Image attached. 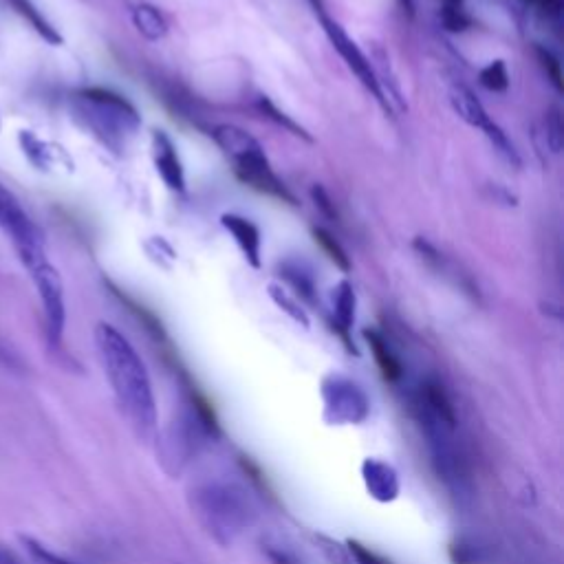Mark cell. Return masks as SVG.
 <instances>
[{
    "label": "cell",
    "instance_id": "cell-26",
    "mask_svg": "<svg viewBox=\"0 0 564 564\" xmlns=\"http://www.w3.org/2000/svg\"><path fill=\"white\" fill-rule=\"evenodd\" d=\"M441 25L446 27L450 34H463L472 27V18L463 12V7H441L439 12Z\"/></svg>",
    "mask_w": 564,
    "mask_h": 564
},
{
    "label": "cell",
    "instance_id": "cell-17",
    "mask_svg": "<svg viewBox=\"0 0 564 564\" xmlns=\"http://www.w3.org/2000/svg\"><path fill=\"white\" fill-rule=\"evenodd\" d=\"M483 135L490 139V144L492 148L496 150V155L501 157L505 164H509L512 168H520L523 166V161H520V155H518V150L516 146L509 141V137L503 133V128L498 126L496 122H490L485 128H483Z\"/></svg>",
    "mask_w": 564,
    "mask_h": 564
},
{
    "label": "cell",
    "instance_id": "cell-1",
    "mask_svg": "<svg viewBox=\"0 0 564 564\" xmlns=\"http://www.w3.org/2000/svg\"><path fill=\"white\" fill-rule=\"evenodd\" d=\"M95 346L108 384L139 439H153L157 435V399L148 368L141 362L135 346L113 324L97 322Z\"/></svg>",
    "mask_w": 564,
    "mask_h": 564
},
{
    "label": "cell",
    "instance_id": "cell-32",
    "mask_svg": "<svg viewBox=\"0 0 564 564\" xmlns=\"http://www.w3.org/2000/svg\"><path fill=\"white\" fill-rule=\"evenodd\" d=\"M311 194H313V199H316V203L320 205V210H322L324 214L331 216V219H335V216H338V214H335V208H333L331 199L327 197V192H324L322 188H318V186H316V188L311 190Z\"/></svg>",
    "mask_w": 564,
    "mask_h": 564
},
{
    "label": "cell",
    "instance_id": "cell-13",
    "mask_svg": "<svg viewBox=\"0 0 564 564\" xmlns=\"http://www.w3.org/2000/svg\"><path fill=\"white\" fill-rule=\"evenodd\" d=\"M450 104L454 108V113H457L463 122L472 128L483 130L487 124L492 122L490 115H487L485 111V106L481 104L479 97L468 89V86L454 84L450 91Z\"/></svg>",
    "mask_w": 564,
    "mask_h": 564
},
{
    "label": "cell",
    "instance_id": "cell-29",
    "mask_svg": "<svg viewBox=\"0 0 564 564\" xmlns=\"http://www.w3.org/2000/svg\"><path fill=\"white\" fill-rule=\"evenodd\" d=\"M450 558L454 564H476L479 562V551H476L474 545L459 540L450 545Z\"/></svg>",
    "mask_w": 564,
    "mask_h": 564
},
{
    "label": "cell",
    "instance_id": "cell-27",
    "mask_svg": "<svg viewBox=\"0 0 564 564\" xmlns=\"http://www.w3.org/2000/svg\"><path fill=\"white\" fill-rule=\"evenodd\" d=\"M146 249L150 254V260H155V263L159 267H164V269H170L172 263H175V258H177L175 252H172V247L161 236L150 238V243L146 245Z\"/></svg>",
    "mask_w": 564,
    "mask_h": 564
},
{
    "label": "cell",
    "instance_id": "cell-19",
    "mask_svg": "<svg viewBox=\"0 0 564 564\" xmlns=\"http://www.w3.org/2000/svg\"><path fill=\"white\" fill-rule=\"evenodd\" d=\"M313 238H316V243L322 247V252L333 260L335 267H340L342 271H351V258L346 256L344 247L335 241L331 232L324 230V227H316V230H313Z\"/></svg>",
    "mask_w": 564,
    "mask_h": 564
},
{
    "label": "cell",
    "instance_id": "cell-15",
    "mask_svg": "<svg viewBox=\"0 0 564 564\" xmlns=\"http://www.w3.org/2000/svg\"><path fill=\"white\" fill-rule=\"evenodd\" d=\"M9 5H12V9L14 12L25 20V23L36 31V34L45 40V42H49V45H53V47H58V45H62V36L58 34V29L53 27L49 20H47V16L40 12V9L34 5V0H7Z\"/></svg>",
    "mask_w": 564,
    "mask_h": 564
},
{
    "label": "cell",
    "instance_id": "cell-9",
    "mask_svg": "<svg viewBox=\"0 0 564 564\" xmlns=\"http://www.w3.org/2000/svg\"><path fill=\"white\" fill-rule=\"evenodd\" d=\"M362 481L368 496L377 503H393L397 501V496L401 492V481L397 470L390 463L375 457L364 459Z\"/></svg>",
    "mask_w": 564,
    "mask_h": 564
},
{
    "label": "cell",
    "instance_id": "cell-6",
    "mask_svg": "<svg viewBox=\"0 0 564 564\" xmlns=\"http://www.w3.org/2000/svg\"><path fill=\"white\" fill-rule=\"evenodd\" d=\"M324 421L329 426H360L371 415V399L366 390L351 377L331 373L320 386Z\"/></svg>",
    "mask_w": 564,
    "mask_h": 564
},
{
    "label": "cell",
    "instance_id": "cell-24",
    "mask_svg": "<svg viewBox=\"0 0 564 564\" xmlns=\"http://www.w3.org/2000/svg\"><path fill=\"white\" fill-rule=\"evenodd\" d=\"M536 56L542 71L547 73V80L553 84V89L558 93L564 91V80H562V67H560V60L553 51L545 49V47H536Z\"/></svg>",
    "mask_w": 564,
    "mask_h": 564
},
{
    "label": "cell",
    "instance_id": "cell-7",
    "mask_svg": "<svg viewBox=\"0 0 564 564\" xmlns=\"http://www.w3.org/2000/svg\"><path fill=\"white\" fill-rule=\"evenodd\" d=\"M31 280L38 289V298L45 313L47 322V338L51 346H60L64 327H67V302H64V285L58 274V269L53 267L49 260L29 271Z\"/></svg>",
    "mask_w": 564,
    "mask_h": 564
},
{
    "label": "cell",
    "instance_id": "cell-8",
    "mask_svg": "<svg viewBox=\"0 0 564 564\" xmlns=\"http://www.w3.org/2000/svg\"><path fill=\"white\" fill-rule=\"evenodd\" d=\"M320 23H322L324 31H327L331 45L335 47V51H338L340 56H342V60L346 62V67H349L357 75V80H360L364 84V89L375 97L377 104L382 106L384 111L390 113V108H388V104L384 100V93H382V89H379L375 64L364 56L362 49L357 47L355 42L349 36H346V31L338 23H335V20H331L327 14L320 12Z\"/></svg>",
    "mask_w": 564,
    "mask_h": 564
},
{
    "label": "cell",
    "instance_id": "cell-34",
    "mask_svg": "<svg viewBox=\"0 0 564 564\" xmlns=\"http://www.w3.org/2000/svg\"><path fill=\"white\" fill-rule=\"evenodd\" d=\"M443 7H461L463 0H441Z\"/></svg>",
    "mask_w": 564,
    "mask_h": 564
},
{
    "label": "cell",
    "instance_id": "cell-33",
    "mask_svg": "<svg viewBox=\"0 0 564 564\" xmlns=\"http://www.w3.org/2000/svg\"><path fill=\"white\" fill-rule=\"evenodd\" d=\"M0 564H23V562H20L12 551L0 547Z\"/></svg>",
    "mask_w": 564,
    "mask_h": 564
},
{
    "label": "cell",
    "instance_id": "cell-10",
    "mask_svg": "<svg viewBox=\"0 0 564 564\" xmlns=\"http://www.w3.org/2000/svg\"><path fill=\"white\" fill-rule=\"evenodd\" d=\"M153 161L157 175L172 192L186 190V172H183L175 141L166 135V130H155L153 133Z\"/></svg>",
    "mask_w": 564,
    "mask_h": 564
},
{
    "label": "cell",
    "instance_id": "cell-18",
    "mask_svg": "<svg viewBox=\"0 0 564 564\" xmlns=\"http://www.w3.org/2000/svg\"><path fill=\"white\" fill-rule=\"evenodd\" d=\"M269 296H271V300L276 302V307H278L280 311H285L291 320L300 324V327L309 329L311 320H309V316H307L305 307L300 305V300H298L296 296H291L289 291H287L285 287H282V285H269Z\"/></svg>",
    "mask_w": 564,
    "mask_h": 564
},
{
    "label": "cell",
    "instance_id": "cell-3",
    "mask_svg": "<svg viewBox=\"0 0 564 564\" xmlns=\"http://www.w3.org/2000/svg\"><path fill=\"white\" fill-rule=\"evenodd\" d=\"M73 111L80 122L111 150H122L126 139L137 133L141 117L124 95L91 86L73 97Z\"/></svg>",
    "mask_w": 564,
    "mask_h": 564
},
{
    "label": "cell",
    "instance_id": "cell-30",
    "mask_svg": "<svg viewBox=\"0 0 564 564\" xmlns=\"http://www.w3.org/2000/svg\"><path fill=\"white\" fill-rule=\"evenodd\" d=\"M263 553L269 564H302L294 551L282 545H265Z\"/></svg>",
    "mask_w": 564,
    "mask_h": 564
},
{
    "label": "cell",
    "instance_id": "cell-5",
    "mask_svg": "<svg viewBox=\"0 0 564 564\" xmlns=\"http://www.w3.org/2000/svg\"><path fill=\"white\" fill-rule=\"evenodd\" d=\"M0 232L5 234L9 245L14 247L18 260L27 271L36 269L45 260H49L45 232L25 212L23 205L16 199V194L7 190L3 183H0Z\"/></svg>",
    "mask_w": 564,
    "mask_h": 564
},
{
    "label": "cell",
    "instance_id": "cell-2",
    "mask_svg": "<svg viewBox=\"0 0 564 564\" xmlns=\"http://www.w3.org/2000/svg\"><path fill=\"white\" fill-rule=\"evenodd\" d=\"M192 514L214 542L230 547L252 527L256 505L243 485L234 481H203L190 492Z\"/></svg>",
    "mask_w": 564,
    "mask_h": 564
},
{
    "label": "cell",
    "instance_id": "cell-12",
    "mask_svg": "<svg viewBox=\"0 0 564 564\" xmlns=\"http://www.w3.org/2000/svg\"><path fill=\"white\" fill-rule=\"evenodd\" d=\"M333 329L335 333L340 335V340L344 342L346 351L357 355V349L351 338L353 324H355V307H357V298H355V289L349 280H342L338 287L333 289Z\"/></svg>",
    "mask_w": 564,
    "mask_h": 564
},
{
    "label": "cell",
    "instance_id": "cell-28",
    "mask_svg": "<svg viewBox=\"0 0 564 564\" xmlns=\"http://www.w3.org/2000/svg\"><path fill=\"white\" fill-rule=\"evenodd\" d=\"M346 551H349V556L355 560V564H390L388 560L379 556V553H375L371 547H366L357 540L346 542Z\"/></svg>",
    "mask_w": 564,
    "mask_h": 564
},
{
    "label": "cell",
    "instance_id": "cell-31",
    "mask_svg": "<svg viewBox=\"0 0 564 564\" xmlns=\"http://www.w3.org/2000/svg\"><path fill=\"white\" fill-rule=\"evenodd\" d=\"M525 3L536 7L538 12H542L547 18H560L562 9H564L562 0H525Z\"/></svg>",
    "mask_w": 564,
    "mask_h": 564
},
{
    "label": "cell",
    "instance_id": "cell-25",
    "mask_svg": "<svg viewBox=\"0 0 564 564\" xmlns=\"http://www.w3.org/2000/svg\"><path fill=\"white\" fill-rule=\"evenodd\" d=\"M20 542H23V547L29 551V556L34 558L38 564H75V562H71L67 558L58 556L56 551H51L49 547L42 545V542H38L36 538L20 536Z\"/></svg>",
    "mask_w": 564,
    "mask_h": 564
},
{
    "label": "cell",
    "instance_id": "cell-20",
    "mask_svg": "<svg viewBox=\"0 0 564 564\" xmlns=\"http://www.w3.org/2000/svg\"><path fill=\"white\" fill-rule=\"evenodd\" d=\"M479 82L485 86L487 91H492V93H503V91H507V86H509L507 64H505L503 60L490 62L485 69H481Z\"/></svg>",
    "mask_w": 564,
    "mask_h": 564
},
{
    "label": "cell",
    "instance_id": "cell-11",
    "mask_svg": "<svg viewBox=\"0 0 564 564\" xmlns=\"http://www.w3.org/2000/svg\"><path fill=\"white\" fill-rule=\"evenodd\" d=\"M221 225L234 238V243L241 249L245 260L254 269H260L263 265V258H260V249H263V238H260V230L258 225L252 223L245 216L238 214H223L221 216Z\"/></svg>",
    "mask_w": 564,
    "mask_h": 564
},
{
    "label": "cell",
    "instance_id": "cell-4",
    "mask_svg": "<svg viewBox=\"0 0 564 564\" xmlns=\"http://www.w3.org/2000/svg\"><path fill=\"white\" fill-rule=\"evenodd\" d=\"M210 135L216 141V146L223 150V155L232 161L236 177L241 179L245 186L254 188L256 192H263L267 197L296 205V197L287 190L285 183L278 179L263 146H260L247 130L234 124H219L212 128Z\"/></svg>",
    "mask_w": 564,
    "mask_h": 564
},
{
    "label": "cell",
    "instance_id": "cell-16",
    "mask_svg": "<svg viewBox=\"0 0 564 564\" xmlns=\"http://www.w3.org/2000/svg\"><path fill=\"white\" fill-rule=\"evenodd\" d=\"M133 25L137 27L139 34L150 42L164 40L168 36L166 18L155 5H148V3L137 5L133 9Z\"/></svg>",
    "mask_w": 564,
    "mask_h": 564
},
{
    "label": "cell",
    "instance_id": "cell-21",
    "mask_svg": "<svg viewBox=\"0 0 564 564\" xmlns=\"http://www.w3.org/2000/svg\"><path fill=\"white\" fill-rule=\"evenodd\" d=\"M545 141L553 155H558L564 144V126H562V113L558 106H551L545 115Z\"/></svg>",
    "mask_w": 564,
    "mask_h": 564
},
{
    "label": "cell",
    "instance_id": "cell-22",
    "mask_svg": "<svg viewBox=\"0 0 564 564\" xmlns=\"http://www.w3.org/2000/svg\"><path fill=\"white\" fill-rule=\"evenodd\" d=\"M258 108H260V111H263V115H265V117H269V119H271V122H276L278 126L287 128L289 133H294L296 137H302V139H307V141H313V139H311V135L307 133L305 128L298 126V124L294 122V119H291L289 115L282 113L278 106H274V104H271V102L267 100V97H260V100H258Z\"/></svg>",
    "mask_w": 564,
    "mask_h": 564
},
{
    "label": "cell",
    "instance_id": "cell-23",
    "mask_svg": "<svg viewBox=\"0 0 564 564\" xmlns=\"http://www.w3.org/2000/svg\"><path fill=\"white\" fill-rule=\"evenodd\" d=\"M282 278H285L289 285L298 291V296H302L309 302L316 300V287H313V280L300 267L285 265V267H282Z\"/></svg>",
    "mask_w": 564,
    "mask_h": 564
},
{
    "label": "cell",
    "instance_id": "cell-14",
    "mask_svg": "<svg viewBox=\"0 0 564 564\" xmlns=\"http://www.w3.org/2000/svg\"><path fill=\"white\" fill-rule=\"evenodd\" d=\"M364 340L368 342V346H371V353L375 357L379 373L384 375L386 382H390V384L401 382V377H404V366H401L395 351L390 349V344L386 342L384 335L375 331V329H366Z\"/></svg>",
    "mask_w": 564,
    "mask_h": 564
}]
</instances>
